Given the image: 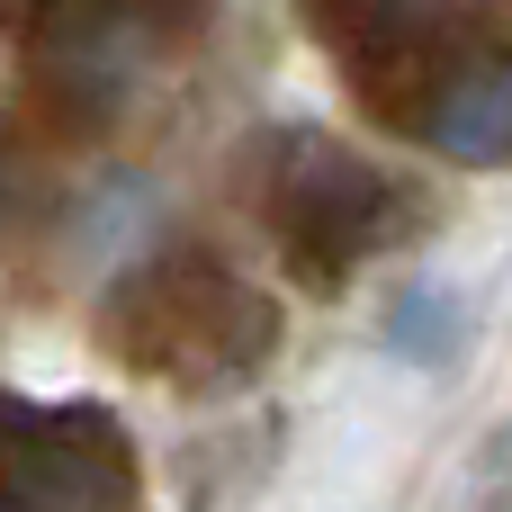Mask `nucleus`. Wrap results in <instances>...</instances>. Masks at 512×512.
<instances>
[{"label": "nucleus", "mask_w": 512, "mask_h": 512, "mask_svg": "<svg viewBox=\"0 0 512 512\" xmlns=\"http://www.w3.org/2000/svg\"><path fill=\"white\" fill-rule=\"evenodd\" d=\"M423 135L450 162H512V54L441 81V99L423 108Z\"/></svg>", "instance_id": "1"}, {"label": "nucleus", "mask_w": 512, "mask_h": 512, "mask_svg": "<svg viewBox=\"0 0 512 512\" xmlns=\"http://www.w3.org/2000/svg\"><path fill=\"white\" fill-rule=\"evenodd\" d=\"M378 342H387L405 369H459V360H468V297H459L450 279H405V288L387 297Z\"/></svg>", "instance_id": "2"}, {"label": "nucleus", "mask_w": 512, "mask_h": 512, "mask_svg": "<svg viewBox=\"0 0 512 512\" xmlns=\"http://www.w3.org/2000/svg\"><path fill=\"white\" fill-rule=\"evenodd\" d=\"M459 9H477V0H387V18H405V27H432V18H459Z\"/></svg>", "instance_id": "3"}]
</instances>
